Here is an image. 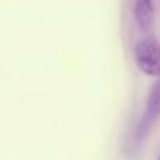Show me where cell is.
<instances>
[{"instance_id":"1","label":"cell","mask_w":160,"mask_h":160,"mask_svg":"<svg viewBox=\"0 0 160 160\" xmlns=\"http://www.w3.org/2000/svg\"><path fill=\"white\" fill-rule=\"evenodd\" d=\"M135 60L143 74L160 78V41L156 37L148 36L136 44Z\"/></svg>"},{"instance_id":"2","label":"cell","mask_w":160,"mask_h":160,"mask_svg":"<svg viewBox=\"0 0 160 160\" xmlns=\"http://www.w3.org/2000/svg\"><path fill=\"white\" fill-rule=\"evenodd\" d=\"M160 118V78L154 81L150 87L149 97L146 101V108L143 112L140 122L136 128V136L139 140H143L148 136L149 130L154 125V122Z\"/></svg>"},{"instance_id":"3","label":"cell","mask_w":160,"mask_h":160,"mask_svg":"<svg viewBox=\"0 0 160 160\" xmlns=\"http://www.w3.org/2000/svg\"><path fill=\"white\" fill-rule=\"evenodd\" d=\"M135 20L140 31L150 34L154 28V6L153 0H136L135 3Z\"/></svg>"},{"instance_id":"4","label":"cell","mask_w":160,"mask_h":160,"mask_svg":"<svg viewBox=\"0 0 160 160\" xmlns=\"http://www.w3.org/2000/svg\"><path fill=\"white\" fill-rule=\"evenodd\" d=\"M157 160H160V156H159V157H157Z\"/></svg>"}]
</instances>
